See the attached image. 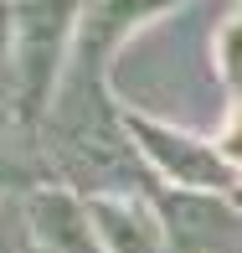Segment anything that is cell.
I'll use <instances>...</instances> for the list:
<instances>
[{"instance_id": "277c9868", "label": "cell", "mask_w": 242, "mask_h": 253, "mask_svg": "<svg viewBox=\"0 0 242 253\" xmlns=\"http://www.w3.org/2000/svg\"><path fill=\"white\" fill-rule=\"evenodd\" d=\"M93 222L108 253H175L165 233V217L155 207V191H124V197H88Z\"/></svg>"}, {"instance_id": "6da1fadb", "label": "cell", "mask_w": 242, "mask_h": 253, "mask_svg": "<svg viewBox=\"0 0 242 253\" xmlns=\"http://www.w3.org/2000/svg\"><path fill=\"white\" fill-rule=\"evenodd\" d=\"M124 124H129L134 150H139V160L149 166V176L160 186H170V191H222V197H232L242 186V170L216 145V134L160 124V119H144V114H124Z\"/></svg>"}, {"instance_id": "3957f363", "label": "cell", "mask_w": 242, "mask_h": 253, "mask_svg": "<svg viewBox=\"0 0 242 253\" xmlns=\"http://www.w3.org/2000/svg\"><path fill=\"white\" fill-rule=\"evenodd\" d=\"M26 222L41 253H108L98 222H93V202L72 186H41L26 197Z\"/></svg>"}, {"instance_id": "7a4b0ae2", "label": "cell", "mask_w": 242, "mask_h": 253, "mask_svg": "<svg viewBox=\"0 0 242 253\" xmlns=\"http://www.w3.org/2000/svg\"><path fill=\"white\" fill-rule=\"evenodd\" d=\"M155 207L175 253H242V207L222 191H170L155 186Z\"/></svg>"}]
</instances>
